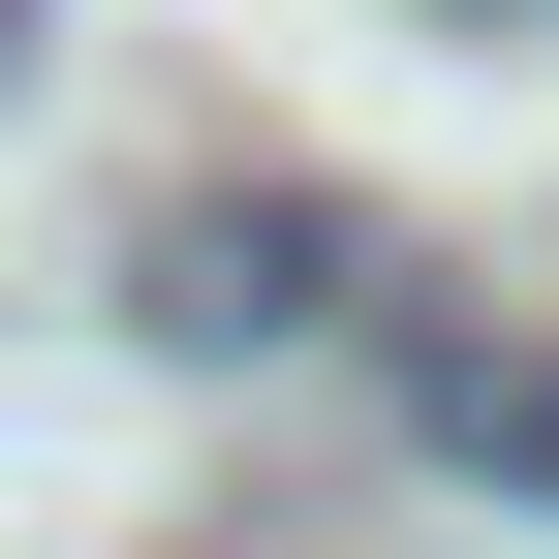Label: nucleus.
I'll list each match as a JSON object with an SVG mask.
<instances>
[{
  "mask_svg": "<svg viewBox=\"0 0 559 559\" xmlns=\"http://www.w3.org/2000/svg\"><path fill=\"white\" fill-rule=\"evenodd\" d=\"M124 311H156V342H311L342 311V218H311V187H218V218H156Z\"/></svg>",
  "mask_w": 559,
  "mask_h": 559,
  "instance_id": "f257e3e1",
  "label": "nucleus"
},
{
  "mask_svg": "<svg viewBox=\"0 0 559 559\" xmlns=\"http://www.w3.org/2000/svg\"><path fill=\"white\" fill-rule=\"evenodd\" d=\"M404 436L498 466V498H559V373H528V342H466V311H404Z\"/></svg>",
  "mask_w": 559,
  "mask_h": 559,
  "instance_id": "f03ea898",
  "label": "nucleus"
}]
</instances>
